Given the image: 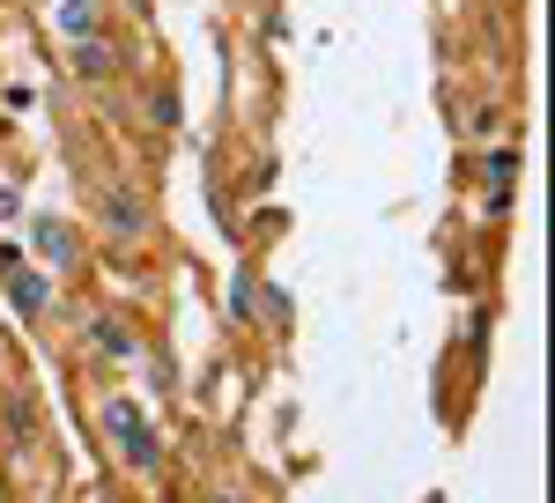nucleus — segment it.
Here are the masks:
<instances>
[{
  "label": "nucleus",
  "mask_w": 555,
  "mask_h": 503,
  "mask_svg": "<svg viewBox=\"0 0 555 503\" xmlns=\"http://www.w3.org/2000/svg\"><path fill=\"white\" fill-rule=\"evenodd\" d=\"M104 437L119 444V460H127L133 474H156V466H164V444H156V429H149V415H141L133 400H104Z\"/></svg>",
  "instance_id": "f257e3e1"
},
{
  "label": "nucleus",
  "mask_w": 555,
  "mask_h": 503,
  "mask_svg": "<svg viewBox=\"0 0 555 503\" xmlns=\"http://www.w3.org/2000/svg\"><path fill=\"white\" fill-rule=\"evenodd\" d=\"M112 67H119V52L104 38H75V75H82V82H104Z\"/></svg>",
  "instance_id": "39448f33"
},
{
  "label": "nucleus",
  "mask_w": 555,
  "mask_h": 503,
  "mask_svg": "<svg viewBox=\"0 0 555 503\" xmlns=\"http://www.w3.org/2000/svg\"><path fill=\"white\" fill-rule=\"evenodd\" d=\"M96 222H104L112 237H141V230H149V208H141V193H127V185H112V193L96 201Z\"/></svg>",
  "instance_id": "f03ea898"
},
{
  "label": "nucleus",
  "mask_w": 555,
  "mask_h": 503,
  "mask_svg": "<svg viewBox=\"0 0 555 503\" xmlns=\"http://www.w3.org/2000/svg\"><path fill=\"white\" fill-rule=\"evenodd\" d=\"M215 503H245V496H215Z\"/></svg>",
  "instance_id": "1a4fd4ad"
},
{
  "label": "nucleus",
  "mask_w": 555,
  "mask_h": 503,
  "mask_svg": "<svg viewBox=\"0 0 555 503\" xmlns=\"http://www.w3.org/2000/svg\"><path fill=\"white\" fill-rule=\"evenodd\" d=\"M38 259H44V274H67V267L82 259L75 230H67V222H38Z\"/></svg>",
  "instance_id": "20e7f679"
},
{
  "label": "nucleus",
  "mask_w": 555,
  "mask_h": 503,
  "mask_svg": "<svg viewBox=\"0 0 555 503\" xmlns=\"http://www.w3.org/2000/svg\"><path fill=\"white\" fill-rule=\"evenodd\" d=\"M8 296H15L23 319H38L44 304H52V274H15V289H8Z\"/></svg>",
  "instance_id": "0eeeda50"
},
{
  "label": "nucleus",
  "mask_w": 555,
  "mask_h": 503,
  "mask_svg": "<svg viewBox=\"0 0 555 503\" xmlns=\"http://www.w3.org/2000/svg\"><path fill=\"white\" fill-rule=\"evenodd\" d=\"M89 340H96V348H104L112 363H127V356H141V348H133V334L119 326V319H89Z\"/></svg>",
  "instance_id": "423d86ee"
},
{
  "label": "nucleus",
  "mask_w": 555,
  "mask_h": 503,
  "mask_svg": "<svg viewBox=\"0 0 555 503\" xmlns=\"http://www.w3.org/2000/svg\"><path fill=\"white\" fill-rule=\"evenodd\" d=\"M230 311H237V319H253V274H237V282H230Z\"/></svg>",
  "instance_id": "6e6552de"
},
{
  "label": "nucleus",
  "mask_w": 555,
  "mask_h": 503,
  "mask_svg": "<svg viewBox=\"0 0 555 503\" xmlns=\"http://www.w3.org/2000/svg\"><path fill=\"white\" fill-rule=\"evenodd\" d=\"M52 30L75 44V38H96L104 30V8L96 0H52Z\"/></svg>",
  "instance_id": "7ed1b4c3"
}]
</instances>
